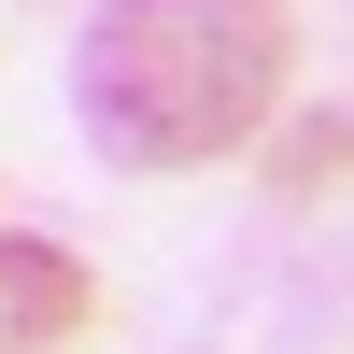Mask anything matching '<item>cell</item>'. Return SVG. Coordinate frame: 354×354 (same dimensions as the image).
I'll return each mask as SVG.
<instances>
[{"instance_id": "2", "label": "cell", "mask_w": 354, "mask_h": 354, "mask_svg": "<svg viewBox=\"0 0 354 354\" xmlns=\"http://www.w3.org/2000/svg\"><path fill=\"white\" fill-rule=\"evenodd\" d=\"M85 312H100V283H85L57 241H15V227H0V354H43V340H71Z\"/></svg>"}, {"instance_id": "1", "label": "cell", "mask_w": 354, "mask_h": 354, "mask_svg": "<svg viewBox=\"0 0 354 354\" xmlns=\"http://www.w3.org/2000/svg\"><path fill=\"white\" fill-rule=\"evenodd\" d=\"M298 15L283 0H100L85 15V128L128 170H213L283 113Z\"/></svg>"}]
</instances>
